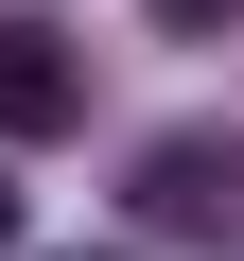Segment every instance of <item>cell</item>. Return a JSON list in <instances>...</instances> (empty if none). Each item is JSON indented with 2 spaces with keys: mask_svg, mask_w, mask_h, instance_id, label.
Here are the masks:
<instances>
[{
  "mask_svg": "<svg viewBox=\"0 0 244 261\" xmlns=\"http://www.w3.org/2000/svg\"><path fill=\"white\" fill-rule=\"evenodd\" d=\"M140 226L227 244V226H244V157H227V140H157V157H140Z\"/></svg>",
  "mask_w": 244,
  "mask_h": 261,
  "instance_id": "cell-1",
  "label": "cell"
},
{
  "mask_svg": "<svg viewBox=\"0 0 244 261\" xmlns=\"http://www.w3.org/2000/svg\"><path fill=\"white\" fill-rule=\"evenodd\" d=\"M53 122H87V53L53 18H0V140H53Z\"/></svg>",
  "mask_w": 244,
  "mask_h": 261,
  "instance_id": "cell-2",
  "label": "cell"
},
{
  "mask_svg": "<svg viewBox=\"0 0 244 261\" xmlns=\"http://www.w3.org/2000/svg\"><path fill=\"white\" fill-rule=\"evenodd\" d=\"M157 18H175V35H209V18H244V0H157Z\"/></svg>",
  "mask_w": 244,
  "mask_h": 261,
  "instance_id": "cell-3",
  "label": "cell"
},
{
  "mask_svg": "<svg viewBox=\"0 0 244 261\" xmlns=\"http://www.w3.org/2000/svg\"><path fill=\"white\" fill-rule=\"evenodd\" d=\"M0 244H18V174H0Z\"/></svg>",
  "mask_w": 244,
  "mask_h": 261,
  "instance_id": "cell-4",
  "label": "cell"
}]
</instances>
